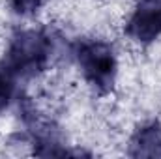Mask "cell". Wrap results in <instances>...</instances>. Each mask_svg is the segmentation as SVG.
Masks as SVG:
<instances>
[{
	"label": "cell",
	"instance_id": "1",
	"mask_svg": "<svg viewBox=\"0 0 161 159\" xmlns=\"http://www.w3.org/2000/svg\"><path fill=\"white\" fill-rule=\"evenodd\" d=\"M49 56V40L36 30L19 32L8 49L2 68L11 75H34L45 66Z\"/></svg>",
	"mask_w": 161,
	"mask_h": 159
},
{
	"label": "cell",
	"instance_id": "2",
	"mask_svg": "<svg viewBox=\"0 0 161 159\" xmlns=\"http://www.w3.org/2000/svg\"><path fill=\"white\" fill-rule=\"evenodd\" d=\"M75 58L84 79L96 90L107 92L116 77V58L113 49L103 41H82L75 49Z\"/></svg>",
	"mask_w": 161,
	"mask_h": 159
},
{
	"label": "cell",
	"instance_id": "3",
	"mask_svg": "<svg viewBox=\"0 0 161 159\" xmlns=\"http://www.w3.org/2000/svg\"><path fill=\"white\" fill-rule=\"evenodd\" d=\"M125 32L139 43H150L161 36V0H141L125 25Z\"/></svg>",
	"mask_w": 161,
	"mask_h": 159
},
{
	"label": "cell",
	"instance_id": "4",
	"mask_svg": "<svg viewBox=\"0 0 161 159\" xmlns=\"http://www.w3.org/2000/svg\"><path fill=\"white\" fill-rule=\"evenodd\" d=\"M129 154L133 157H161V127L158 123H150L141 127L133 140Z\"/></svg>",
	"mask_w": 161,
	"mask_h": 159
},
{
	"label": "cell",
	"instance_id": "5",
	"mask_svg": "<svg viewBox=\"0 0 161 159\" xmlns=\"http://www.w3.org/2000/svg\"><path fill=\"white\" fill-rule=\"evenodd\" d=\"M13 79L4 68H0V111L4 107H8L9 99H11V94H13Z\"/></svg>",
	"mask_w": 161,
	"mask_h": 159
},
{
	"label": "cell",
	"instance_id": "6",
	"mask_svg": "<svg viewBox=\"0 0 161 159\" xmlns=\"http://www.w3.org/2000/svg\"><path fill=\"white\" fill-rule=\"evenodd\" d=\"M43 0H13V9L19 15H32L38 11V8L41 6Z\"/></svg>",
	"mask_w": 161,
	"mask_h": 159
}]
</instances>
